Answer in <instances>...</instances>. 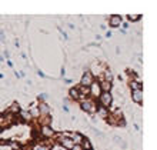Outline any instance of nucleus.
<instances>
[{"mask_svg":"<svg viewBox=\"0 0 157 150\" xmlns=\"http://www.w3.org/2000/svg\"><path fill=\"white\" fill-rule=\"evenodd\" d=\"M99 103H100V106H101V107L109 109L110 106H112V103H113V96H112V93L101 92V94L99 96Z\"/></svg>","mask_w":157,"mask_h":150,"instance_id":"f257e3e1","label":"nucleus"},{"mask_svg":"<svg viewBox=\"0 0 157 150\" xmlns=\"http://www.w3.org/2000/svg\"><path fill=\"white\" fill-rule=\"evenodd\" d=\"M82 110H84V112H87V113H94L96 110H97V106H96L94 100L93 99H84L82 102Z\"/></svg>","mask_w":157,"mask_h":150,"instance_id":"f03ea898","label":"nucleus"},{"mask_svg":"<svg viewBox=\"0 0 157 150\" xmlns=\"http://www.w3.org/2000/svg\"><path fill=\"white\" fill-rule=\"evenodd\" d=\"M94 82L93 79V75H91L90 71H84V75L82 76V80H80V84H82V87H86L89 89L90 87V84Z\"/></svg>","mask_w":157,"mask_h":150,"instance_id":"7ed1b4c3","label":"nucleus"},{"mask_svg":"<svg viewBox=\"0 0 157 150\" xmlns=\"http://www.w3.org/2000/svg\"><path fill=\"white\" fill-rule=\"evenodd\" d=\"M40 134H41V137H44V139H52L54 134H56V132H54V129H52L50 126H41Z\"/></svg>","mask_w":157,"mask_h":150,"instance_id":"20e7f679","label":"nucleus"},{"mask_svg":"<svg viewBox=\"0 0 157 150\" xmlns=\"http://www.w3.org/2000/svg\"><path fill=\"white\" fill-rule=\"evenodd\" d=\"M89 93H90L93 97H99L101 94V89H100V84L99 82H93L89 87Z\"/></svg>","mask_w":157,"mask_h":150,"instance_id":"39448f33","label":"nucleus"},{"mask_svg":"<svg viewBox=\"0 0 157 150\" xmlns=\"http://www.w3.org/2000/svg\"><path fill=\"white\" fill-rule=\"evenodd\" d=\"M37 110L39 114H41V116H50V112H52V109L47 103H40L37 106Z\"/></svg>","mask_w":157,"mask_h":150,"instance_id":"423d86ee","label":"nucleus"},{"mask_svg":"<svg viewBox=\"0 0 157 150\" xmlns=\"http://www.w3.org/2000/svg\"><path fill=\"white\" fill-rule=\"evenodd\" d=\"M132 99L136 103H143V90H133L132 92Z\"/></svg>","mask_w":157,"mask_h":150,"instance_id":"0eeeda50","label":"nucleus"},{"mask_svg":"<svg viewBox=\"0 0 157 150\" xmlns=\"http://www.w3.org/2000/svg\"><path fill=\"white\" fill-rule=\"evenodd\" d=\"M69 137L71 139V140H73V143H75V144H82L83 143V140H84V137H83V134H80V133H70L69 134Z\"/></svg>","mask_w":157,"mask_h":150,"instance_id":"6e6552de","label":"nucleus"},{"mask_svg":"<svg viewBox=\"0 0 157 150\" xmlns=\"http://www.w3.org/2000/svg\"><path fill=\"white\" fill-rule=\"evenodd\" d=\"M99 84H100L101 92H106V93H110V90H112V87H113V83H112V82H106V80H101Z\"/></svg>","mask_w":157,"mask_h":150,"instance_id":"1a4fd4ad","label":"nucleus"},{"mask_svg":"<svg viewBox=\"0 0 157 150\" xmlns=\"http://www.w3.org/2000/svg\"><path fill=\"white\" fill-rule=\"evenodd\" d=\"M110 27H119V26H121V17L117 16V14H114V16L110 17Z\"/></svg>","mask_w":157,"mask_h":150,"instance_id":"9d476101","label":"nucleus"},{"mask_svg":"<svg viewBox=\"0 0 157 150\" xmlns=\"http://www.w3.org/2000/svg\"><path fill=\"white\" fill-rule=\"evenodd\" d=\"M130 89L133 90H143V83H140L139 80H130Z\"/></svg>","mask_w":157,"mask_h":150,"instance_id":"9b49d317","label":"nucleus"},{"mask_svg":"<svg viewBox=\"0 0 157 150\" xmlns=\"http://www.w3.org/2000/svg\"><path fill=\"white\" fill-rule=\"evenodd\" d=\"M69 96L73 100H78L80 99V92H78V87H73L69 90Z\"/></svg>","mask_w":157,"mask_h":150,"instance_id":"f8f14e48","label":"nucleus"},{"mask_svg":"<svg viewBox=\"0 0 157 150\" xmlns=\"http://www.w3.org/2000/svg\"><path fill=\"white\" fill-rule=\"evenodd\" d=\"M19 116H20V119L23 121H30L33 117H32V114H30L29 112H26V110H20L19 112Z\"/></svg>","mask_w":157,"mask_h":150,"instance_id":"ddd939ff","label":"nucleus"},{"mask_svg":"<svg viewBox=\"0 0 157 150\" xmlns=\"http://www.w3.org/2000/svg\"><path fill=\"white\" fill-rule=\"evenodd\" d=\"M96 113H97L100 117H103V119H107V116H109L107 109H106V107H101V106H97V110H96Z\"/></svg>","mask_w":157,"mask_h":150,"instance_id":"4468645a","label":"nucleus"},{"mask_svg":"<svg viewBox=\"0 0 157 150\" xmlns=\"http://www.w3.org/2000/svg\"><path fill=\"white\" fill-rule=\"evenodd\" d=\"M7 112H9V114H13V116H14L16 113L20 112V106H19L17 103H13L12 106H10V107L7 109Z\"/></svg>","mask_w":157,"mask_h":150,"instance_id":"2eb2a0df","label":"nucleus"},{"mask_svg":"<svg viewBox=\"0 0 157 150\" xmlns=\"http://www.w3.org/2000/svg\"><path fill=\"white\" fill-rule=\"evenodd\" d=\"M82 147H83V150H93V146H91V143L89 139H84V140H83Z\"/></svg>","mask_w":157,"mask_h":150,"instance_id":"dca6fc26","label":"nucleus"},{"mask_svg":"<svg viewBox=\"0 0 157 150\" xmlns=\"http://www.w3.org/2000/svg\"><path fill=\"white\" fill-rule=\"evenodd\" d=\"M103 77L106 82H112L113 79V75H112V71L110 70H103Z\"/></svg>","mask_w":157,"mask_h":150,"instance_id":"f3484780","label":"nucleus"},{"mask_svg":"<svg viewBox=\"0 0 157 150\" xmlns=\"http://www.w3.org/2000/svg\"><path fill=\"white\" fill-rule=\"evenodd\" d=\"M33 150H49V149H47V147H46L43 143H39V144H36V146H34Z\"/></svg>","mask_w":157,"mask_h":150,"instance_id":"a211bd4d","label":"nucleus"},{"mask_svg":"<svg viewBox=\"0 0 157 150\" xmlns=\"http://www.w3.org/2000/svg\"><path fill=\"white\" fill-rule=\"evenodd\" d=\"M140 14H137V16H133V14H127V19L128 20H132V21H137L139 19H140Z\"/></svg>","mask_w":157,"mask_h":150,"instance_id":"6ab92c4d","label":"nucleus"},{"mask_svg":"<svg viewBox=\"0 0 157 150\" xmlns=\"http://www.w3.org/2000/svg\"><path fill=\"white\" fill-rule=\"evenodd\" d=\"M71 150H83L82 144H75V146L71 147Z\"/></svg>","mask_w":157,"mask_h":150,"instance_id":"aec40b11","label":"nucleus"},{"mask_svg":"<svg viewBox=\"0 0 157 150\" xmlns=\"http://www.w3.org/2000/svg\"><path fill=\"white\" fill-rule=\"evenodd\" d=\"M0 40H2V42H4V34H3V32H2V30H0Z\"/></svg>","mask_w":157,"mask_h":150,"instance_id":"412c9836","label":"nucleus"},{"mask_svg":"<svg viewBox=\"0 0 157 150\" xmlns=\"http://www.w3.org/2000/svg\"><path fill=\"white\" fill-rule=\"evenodd\" d=\"M121 26H123L124 29H127V27H128V23H123V25H121Z\"/></svg>","mask_w":157,"mask_h":150,"instance_id":"4be33fe9","label":"nucleus"},{"mask_svg":"<svg viewBox=\"0 0 157 150\" xmlns=\"http://www.w3.org/2000/svg\"><path fill=\"white\" fill-rule=\"evenodd\" d=\"M26 150H33V149H26Z\"/></svg>","mask_w":157,"mask_h":150,"instance_id":"5701e85b","label":"nucleus"}]
</instances>
